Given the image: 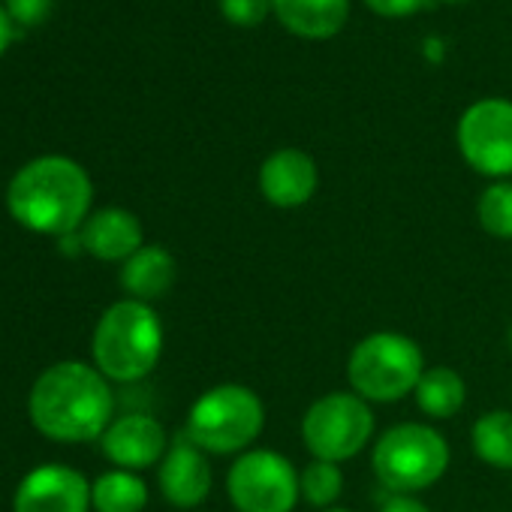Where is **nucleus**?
Returning <instances> with one entry per match:
<instances>
[{"label": "nucleus", "mask_w": 512, "mask_h": 512, "mask_svg": "<svg viewBox=\"0 0 512 512\" xmlns=\"http://www.w3.org/2000/svg\"><path fill=\"white\" fill-rule=\"evenodd\" d=\"M28 419L52 443L76 446L100 440L115 419L112 383L94 362H55L31 386Z\"/></svg>", "instance_id": "nucleus-1"}, {"label": "nucleus", "mask_w": 512, "mask_h": 512, "mask_svg": "<svg viewBox=\"0 0 512 512\" xmlns=\"http://www.w3.org/2000/svg\"><path fill=\"white\" fill-rule=\"evenodd\" d=\"M94 205V184L82 163L46 154L25 163L7 187L10 217L37 235L64 238L85 226Z\"/></svg>", "instance_id": "nucleus-2"}, {"label": "nucleus", "mask_w": 512, "mask_h": 512, "mask_svg": "<svg viewBox=\"0 0 512 512\" xmlns=\"http://www.w3.org/2000/svg\"><path fill=\"white\" fill-rule=\"evenodd\" d=\"M163 341L166 332L154 305L124 296L100 314L91 362L109 383H139L160 365Z\"/></svg>", "instance_id": "nucleus-3"}, {"label": "nucleus", "mask_w": 512, "mask_h": 512, "mask_svg": "<svg viewBox=\"0 0 512 512\" xmlns=\"http://www.w3.org/2000/svg\"><path fill=\"white\" fill-rule=\"evenodd\" d=\"M266 431V404L244 383H217L187 410L184 437L205 455H241Z\"/></svg>", "instance_id": "nucleus-4"}, {"label": "nucleus", "mask_w": 512, "mask_h": 512, "mask_svg": "<svg viewBox=\"0 0 512 512\" xmlns=\"http://www.w3.org/2000/svg\"><path fill=\"white\" fill-rule=\"evenodd\" d=\"M449 440L428 422H398L371 446V470L389 494H422L449 470Z\"/></svg>", "instance_id": "nucleus-5"}, {"label": "nucleus", "mask_w": 512, "mask_h": 512, "mask_svg": "<svg viewBox=\"0 0 512 512\" xmlns=\"http://www.w3.org/2000/svg\"><path fill=\"white\" fill-rule=\"evenodd\" d=\"M425 368V353L410 335L383 329L356 341L347 359V383L368 404H395L416 392Z\"/></svg>", "instance_id": "nucleus-6"}, {"label": "nucleus", "mask_w": 512, "mask_h": 512, "mask_svg": "<svg viewBox=\"0 0 512 512\" xmlns=\"http://www.w3.org/2000/svg\"><path fill=\"white\" fill-rule=\"evenodd\" d=\"M377 431L374 410L356 392H326L302 416V443L317 461L344 464L362 455Z\"/></svg>", "instance_id": "nucleus-7"}, {"label": "nucleus", "mask_w": 512, "mask_h": 512, "mask_svg": "<svg viewBox=\"0 0 512 512\" xmlns=\"http://www.w3.org/2000/svg\"><path fill=\"white\" fill-rule=\"evenodd\" d=\"M226 497L235 512H293L302 500L299 470L278 449H247L226 470Z\"/></svg>", "instance_id": "nucleus-8"}, {"label": "nucleus", "mask_w": 512, "mask_h": 512, "mask_svg": "<svg viewBox=\"0 0 512 512\" xmlns=\"http://www.w3.org/2000/svg\"><path fill=\"white\" fill-rule=\"evenodd\" d=\"M464 163L491 178H512V100L488 97L467 106L455 130Z\"/></svg>", "instance_id": "nucleus-9"}, {"label": "nucleus", "mask_w": 512, "mask_h": 512, "mask_svg": "<svg viewBox=\"0 0 512 512\" xmlns=\"http://www.w3.org/2000/svg\"><path fill=\"white\" fill-rule=\"evenodd\" d=\"M13 512H94L91 482L70 464H40L16 485Z\"/></svg>", "instance_id": "nucleus-10"}, {"label": "nucleus", "mask_w": 512, "mask_h": 512, "mask_svg": "<svg viewBox=\"0 0 512 512\" xmlns=\"http://www.w3.org/2000/svg\"><path fill=\"white\" fill-rule=\"evenodd\" d=\"M169 446L172 443L163 422L151 413H121L100 437V449L112 461V467L133 473L160 464Z\"/></svg>", "instance_id": "nucleus-11"}, {"label": "nucleus", "mask_w": 512, "mask_h": 512, "mask_svg": "<svg viewBox=\"0 0 512 512\" xmlns=\"http://www.w3.org/2000/svg\"><path fill=\"white\" fill-rule=\"evenodd\" d=\"M157 485L169 506L196 509L211 494L214 467H211L208 455L181 434L178 440H172L169 452L157 464Z\"/></svg>", "instance_id": "nucleus-12"}, {"label": "nucleus", "mask_w": 512, "mask_h": 512, "mask_svg": "<svg viewBox=\"0 0 512 512\" xmlns=\"http://www.w3.org/2000/svg\"><path fill=\"white\" fill-rule=\"evenodd\" d=\"M320 187L317 160L302 148H278L260 166V193L275 208H302Z\"/></svg>", "instance_id": "nucleus-13"}, {"label": "nucleus", "mask_w": 512, "mask_h": 512, "mask_svg": "<svg viewBox=\"0 0 512 512\" xmlns=\"http://www.w3.org/2000/svg\"><path fill=\"white\" fill-rule=\"evenodd\" d=\"M82 250L100 263H127L130 256L145 244L142 220L118 205L91 211L85 226L79 229Z\"/></svg>", "instance_id": "nucleus-14"}, {"label": "nucleus", "mask_w": 512, "mask_h": 512, "mask_svg": "<svg viewBox=\"0 0 512 512\" xmlns=\"http://www.w3.org/2000/svg\"><path fill=\"white\" fill-rule=\"evenodd\" d=\"M178 278V263L163 244H142L127 263H121V290L127 299L154 305L163 299Z\"/></svg>", "instance_id": "nucleus-15"}, {"label": "nucleus", "mask_w": 512, "mask_h": 512, "mask_svg": "<svg viewBox=\"0 0 512 512\" xmlns=\"http://www.w3.org/2000/svg\"><path fill=\"white\" fill-rule=\"evenodd\" d=\"M272 13L302 40H332L350 19V0H272Z\"/></svg>", "instance_id": "nucleus-16"}, {"label": "nucleus", "mask_w": 512, "mask_h": 512, "mask_svg": "<svg viewBox=\"0 0 512 512\" xmlns=\"http://www.w3.org/2000/svg\"><path fill=\"white\" fill-rule=\"evenodd\" d=\"M413 398H416V407L428 419L443 422V419H452L455 413H461V407L467 401V383L449 365H428L425 374L419 377Z\"/></svg>", "instance_id": "nucleus-17"}, {"label": "nucleus", "mask_w": 512, "mask_h": 512, "mask_svg": "<svg viewBox=\"0 0 512 512\" xmlns=\"http://www.w3.org/2000/svg\"><path fill=\"white\" fill-rule=\"evenodd\" d=\"M94 512H142L148 506V485L139 473L112 467L91 482Z\"/></svg>", "instance_id": "nucleus-18"}, {"label": "nucleus", "mask_w": 512, "mask_h": 512, "mask_svg": "<svg viewBox=\"0 0 512 512\" xmlns=\"http://www.w3.org/2000/svg\"><path fill=\"white\" fill-rule=\"evenodd\" d=\"M473 455L494 467L512 473V410H488L470 428Z\"/></svg>", "instance_id": "nucleus-19"}, {"label": "nucleus", "mask_w": 512, "mask_h": 512, "mask_svg": "<svg viewBox=\"0 0 512 512\" xmlns=\"http://www.w3.org/2000/svg\"><path fill=\"white\" fill-rule=\"evenodd\" d=\"M299 488H302V500L308 506L332 509L338 506L341 494H344V470L335 461H317L311 458V464L305 470H299Z\"/></svg>", "instance_id": "nucleus-20"}, {"label": "nucleus", "mask_w": 512, "mask_h": 512, "mask_svg": "<svg viewBox=\"0 0 512 512\" xmlns=\"http://www.w3.org/2000/svg\"><path fill=\"white\" fill-rule=\"evenodd\" d=\"M476 220L482 232L500 241H512V181H491L476 199Z\"/></svg>", "instance_id": "nucleus-21"}, {"label": "nucleus", "mask_w": 512, "mask_h": 512, "mask_svg": "<svg viewBox=\"0 0 512 512\" xmlns=\"http://www.w3.org/2000/svg\"><path fill=\"white\" fill-rule=\"evenodd\" d=\"M272 13V0H220V16L235 28H256Z\"/></svg>", "instance_id": "nucleus-22"}, {"label": "nucleus", "mask_w": 512, "mask_h": 512, "mask_svg": "<svg viewBox=\"0 0 512 512\" xmlns=\"http://www.w3.org/2000/svg\"><path fill=\"white\" fill-rule=\"evenodd\" d=\"M4 10L10 13V19H13L16 25L31 28V25H40V22L49 19V13H52V0H7V7H4Z\"/></svg>", "instance_id": "nucleus-23"}, {"label": "nucleus", "mask_w": 512, "mask_h": 512, "mask_svg": "<svg viewBox=\"0 0 512 512\" xmlns=\"http://www.w3.org/2000/svg\"><path fill=\"white\" fill-rule=\"evenodd\" d=\"M428 0H365V7L383 19H407L413 13H419Z\"/></svg>", "instance_id": "nucleus-24"}, {"label": "nucleus", "mask_w": 512, "mask_h": 512, "mask_svg": "<svg viewBox=\"0 0 512 512\" xmlns=\"http://www.w3.org/2000/svg\"><path fill=\"white\" fill-rule=\"evenodd\" d=\"M380 512H431V509L416 494H389V500H383Z\"/></svg>", "instance_id": "nucleus-25"}, {"label": "nucleus", "mask_w": 512, "mask_h": 512, "mask_svg": "<svg viewBox=\"0 0 512 512\" xmlns=\"http://www.w3.org/2000/svg\"><path fill=\"white\" fill-rule=\"evenodd\" d=\"M10 43H13V19L4 7H0V55L7 52Z\"/></svg>", "instance_id": "nucleus-26"}, {"label": "nucleus", "mask_w": 512, "mask_h": 512, "mask_svg": "<svg viewBox=\"0 0 512 512\" xmlns=\"http://www.w3.org/2000/svg\"><path fill=\"white\" fill-rule=\"evenodd\" d=\"M323 512H353V509H344V506H332V509H323Z\"/></svg>", "instance_id": "nucleus-27"}, {"label": "nucleus", "mask_w": 512, "mask_h": 512, "mask_svg": "<svg viewBox=\"0 0 512 512\" xmlns=\"http://www.w3.org/2000/svg\"><path fill=\"white\" fill-rule=\"evenodd\" d=\"M506 344H509V350H512V323H509V332H506Z\"/></svg>", "instance_id": "nucleus-28"}, {"label": "nucleus", "mask_w": 512, "mask_h": 512, "mask_svg": "<svg viewBox=\"0 0 512 512\" xmlns=\"http://www.w3.org/2000/svg\"><path fill=\"white\" fill-rule=\"evenodd\" d=\"M443 4H458V0H443Z\"/></svg>", "instance_id": "nucleus-29"}]
</instances>
